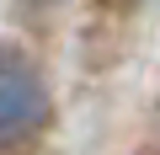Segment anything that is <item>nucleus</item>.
<instances>
[{
  "instance_id": "obj_1",
  "label": "nucleus",
  "mask_w": 160,
  "mask_h": 155,
  "mask_svg": "<svg viewBox=\"0 0 160 155\" xmlns=\"http://www.w3.org/2000/svg\"><path fill=\"white\" fill-rule=\"evenodd\" d=\"M48 118H53V96H48L43 70L16 48H0V150L38 139Z\"/></svg>"
}]
</instances>
